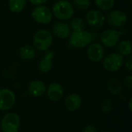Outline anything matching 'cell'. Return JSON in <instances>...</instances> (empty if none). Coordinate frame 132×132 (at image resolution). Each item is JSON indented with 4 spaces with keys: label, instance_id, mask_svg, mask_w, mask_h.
Returning <instances> with one entry per match:
<instances>
[{
    "label": "cell",
    "instance_id": "6da1fadb",
    "mask_svg": "<svg viewBox=\"0 0 132 132\" xmlns=\"http://www.w3.org/2000/svg\"><path fill=\"white\" fill-rule=\"evenodd\" d=\"M74 7L69 0H58L52 7L53 15L59 21H67L74 14Z\"/></svg>",
    "mask_w": 132,
    "mask_h": 132
},
{
    "label": "cell",
    "instance_id": "7a4b0ae2",
    "mask_svg": "<svg viewBox=\"0 0 132 132\" xmlns=\"http://www.w3.org/2000/svg\"><path fill=\"white\" fill-rule=\"evenodd\" d=\"M53 36L52 32L47 29H41L35 32L32 37L33 47L36 50L46 52L50 50L53 45Z\"/></svg>",
    "mask_w": 132,
    "mask_h": 132
},
{
    "label": "cell",
    "instance_id": "3957f363",
    "mask_svg": "<svg viewBox=\"0 0 132 132\" xmlns=\"http://www.w3.org/2000/svg\"><path fill=\"white\" fill-rule=\"evenodd\" d=\"M68 40L70 46L73 48H84L94 42V35L86 29L72 31Z\"/></svg>",
    "mask_w": 132,
    "mask_h": 132
},
{
    "label": "cell",
    "instance_id": "277c9868",
    "mask_svg": "<svg viewBox=\"0 0 132 132\" xmlns=\"http://www.w3.org/2000/svg\"><path fill=\"white\" fill-rule=\"evenodd\" d=\"M125 56L119 53H111L104 56L102 60V65L104 69L108 72H117L124 65Z\"/></svg>",
    "mask_w": 132,
    "mask_h": 132
},
{
    "label": "cell",
    "instance_id": "5b68a950",
    "mask_svg": "<svg viewBox=\"0 0 132 132\" xmlns=\"http://www.w3.org/2000/svg\"><path fill=\"white\" fill-rule=\"evenodd\" d=\"M21 124L20 117L15 112H9L1 121L0 128L2 132H18Z\"/></svg>",
    "mask_w": 132,
    "mask_h": 132
},
{
    "label": "cell",
    "instance_id": "8992f818",
    "mask_svg": "<svg viewBox=\"0 0 132 132\" xmlns=\"http://www.w3.org/2000/svg\"><path fill=\"white\" fill-rule=\"evenodd\" d=\"M128 22L127 14L120 9L110 10L109 12L105 15V22L113 29L121 28L126 25Z\"/></svg>",
    "mask_w": 132,
    "mask_h": 132
},
{
    "label": "cell",
    "instance_id": "52a82bcc",
    "mask_svg": "<svg viewBox=\"0 0 132 132\" xmlns=\"http://www.w3.org/2000/svg\"><path fill=\"white\" fill-rule=\"evenodd\" d=\"M31 16L36 22L41 25L50 23L53 17L51 9L44 5L35 6L31 12Z\"/></svg>",
    "mask_w": 132,
    "mask_h": 132
},
{
    "label": "cell",
    "instance_id": "ba28073f",
    "mask_svg": "<svg viewBox=\"0 0 132 132\" xmlns=\"http://www.w3.org/2000/svg\"><path fill=\"white\" fill-rule=\"evenodd\" d=\"M121 40V33L116 29L110 28L104 30L100 35V43L108 48L116 46Z\"/></svg>",
    "mask_w": 132,
    "mask_h": 132
},
{
    "label": "cell",
    "instance_id": "9c48e42d",
    "mask_svg": "<svg viewBox=\"0 0 132 132\" xmlns=\"http://www.w3.org/2000/svg\"><path fill=\"white\" fill-rule=\"evenodd\" d=\"M85 22L91 28L99 29L102 28L105 23V15L99 9H90L86 14Z\"/></svg>",
    "mask_w": 132,
    "mask_h": 132
},
{
    "label": "cell",
    "instance_id": "30bf717a",
    "mask_svg": "<svg viewBox=\"0 0 132 132\" xmlns=\"http://www.w3.org/2000/svg\"><path fill=\"white\" fill-rule=\"evenodd\" d=\"M105 56L104 46L98 42H92L87 46V56L88 60L93 63H99L102 61Z\"/></svg>",
    "mask_w": 132,
    "mask_h": 132
},
{
    "label": "cell",
    "instance_id": "8fae6325",
    "mask_svg": "<svg viewBox=\"0 0 132 132\" xmlns=\"http://www.w3.org/2000/svg\"><path fill=\"white\" fill-rule=\"evenodd\" d=\"M15 95L14 92L8 88L0 89V111L10 110L15 103Z\"/></svg>",
    "mask_w": 132,
    "mask_h": 132
},
{
    "label": "cell",
    "instance_id": "7c38bea8",
    "mask_svg": "<svg viewBox=\"0 0 132 132\" xmlns=\"http://www.w3.org/2000/svg\"><path fill=\"white\" fill-rule=\"evenodd\" d=\"M72 30L70 27L69 23L66 21L56 22L52 28V34L56 38L60 39H68Z\"/></svg>",
    "mask_w": 132,
    "mask_h": 132
},
{
    "label": "cell",
    "instance_id": "4fadbf2b",
    "mask_svg": "<svg viewBox=\"0 0 132 132\" xmlns=\"http://www.w3.org/2000/svg\"><path fill=\"white\" fill-rule=\"evenodd\" d=\"M46 94L48 98L52 101H58L63 97L64 90L63 86L58 82L51 83L48 87H46Z\"/></svg>",
    "mask_w": 132,
    "mask_h": 132
},
{
    "label": "cell",
    "instance_id": "5bb4252c",
    "mask_svg": "<svg viewBox=\"0 0 132 132\" xmlns=\"http://www.w3.org/2000/svg\"><path fill=\"white\" fill-rule=\"evenodd\" d=\"M27 90L32 97H40L46 94V86L43 81L39 80H32L29 84Z\"/></svg>",
    "mask_w": 132,
    "mask_h": 132
},
{
    "label": "cell",
    "instance_id": "9a60e30c",
    "mask_svg": "<svg viewBox=\"0 0 132 132\" xmlns=\"http://www.w3.org/2000/svg\"><path fill=\"white\" fill-rule=\"evenodd\" d=\"M54 57V53L52 50H48L45 52L43 57L39 63L38 69L42 73H46L50 71L53 67V60Z\"/></svg>",
    "mask_w": 132,
    "mask_h": 132
},
{
    "label": "cell",
    "instance_id": "2e32d148",
    "mask_svg": "<svg viewBox=\"0 0 132 132\" xmlns=\"http://www.w3.org/2000/svg\"><path fill=\"white\" fill-rule=\"evenodd\" d=\"M64 104L66 108L69 111H75L78 110L82 105V98L81 97L76 93H73L67 96L65 98Z\"/></svg>",
    "mask_w": 132,
    "mask_h": 132
},
{
    "label": "cell",
    "instance_id": "e0dca14e",
    "mask_svg": "<svg viewBox=\"0 0 132 132\" xmlns=\"http://www.w3.org/2000/svg\"><path fill=\"white\" fill-rule=\"evenodd\" d=\"M36 49L31 45H24L19 50V56L24 60H29L35 57Z\"/></svg>",
    "mask_w": 132,
    "mask_h": 132
},
{
    "label": "cell",
    "instance_id": "ac0fdd59",
    "mask_svg": "<svg viewBox=\"0 0 132 132\" xmlns=\"http://www.w3.org/2000/svg\"><path fill=\"white\" fill-rule=\"evenodd\" d=\"M117 52L123 56L131 55V42L129 39H123L121 41L120 40V42L117 44Z\"/></svg>",
    "mask_w": 132,
    "mask_h": 132
},
{
    "label": "cell",
    "instance_id": "d6986e66",
    "mask_svg": "<svg viewBox=\"0 0 132 132\" xmlns=\"http://www.w3.org/2000/svg\"><path fill=\"white\" fill-rule=\"evenodd\" d=\"M108 91L113 95H118L122 91V84L116 78H111L107 84Z\"/></svg>",
    "mask_w": 132,
    "mask_h": 132
},
{
    "label": "cell",
    "instance_id": "ffe728a7",
    "mask_svg": "<svg viewBox=\"0 0 132 132\" xmlns=\"http://www.w3.org/2000/svg\"><path fill=\"white\" fill-rule=\"evenodd\" d=\"M27 0H9L8 6L12 12L19 13L24 9Z\"/></svg>",
    "mask_w": 132,
    "mask_h": 132
},
{
    "label": "cell",
    "instance_id": "44dd1931",
    "mask_svg": "<svg viewBox=\"0 0 132 132\" xmlns=\"http://www.w3.org/2000/svg\"><path fill=\"white\" fill-rule=\"evenodd\" d=\"M86 22L85 20L80 16H77L73 18L70 20V22L69 23L70 27L72 31H79V30H84L86 28Z\"/></svg>",
    "mask_w": 132,
    "mask_h": 132
},
{
    "label": "cell",
    "instance_id": "7402d4cb",
    "mask_svg": "<svg viewBox=\"0 0 132 132\" xmlns=\"http://www.w3.org/2000/svg\"><path fill=\"white\" fill-rule=\"evenodd\" d=\"M94 2L99 10L108 12L113 9L115 4V0H94Z\"/></svg>",
    "mask_w": 132,
    "mask_h": 132
},
{
    "label": "cell",
    "instance_id": "603a6c76",
    "mask_svg": "<svg viewBox=\"0 0 132 132\" xmlns=\"http://www.w3.org/2000/svg\"><path fill=\"white\" fill-rule=\"evenodd\" d=\"M72 4L74 8L80 11H85L89 9L91 2L90 0H73Z\"/></svg>",
    "mask_w": 132,
    "mask_h": 132
},
{
    "label": "cell",
    "instance_id": "cb8c5ba5",
    "mask_svg": "<svg viewBox=\"0 0 132 132\" xmlns=\"http://www.w3.org/2000/svg\"><path fill=\"white\" fill-rule=\"evenodd\" d=\"M113 109V104L110 98L104 99L101 104V111L104 114H109Z\"/></svg>",
    "mask_w": 132,
    "mask_h": 132
},
{
    "label": "cell",
    "instance_id": "d4e9b609",
    "mask_svg": "<svg viewBox=\"0 0 132 132\" xmlns=\"http://www.w3.org/2000/svg\"><path fill=\"white\" fill-rule=\"evenodd\" d=\"M125 67V68L128 70V71H129L130 73L132 71V56L129 55L128 56H126V59H125L124 60V65Z\"/></svg>",
    "mask_w": 132,
    "mask_h": 132
},
{
    "label": "cell",
    "instance_id": "484cf974",
    "mask_svg": "<svg viewBox=\"0 0 132 132\" xmlns=\"http://www.w3.org/2000/svg\"><path fill=\"white\" fill-rule=\"evenodd\" d=\"M124 84L125 86L131 90L132 88V75L131 74H128V76H126L124 79Z\"/></svg>",
    "mask_w": 132,
    "mask_h": 132
},
{
    "label": "cell",
    "instance_id": "4316f807",
    "mask_svg": "<svg viewBox=\"0 0 132 132\" xmlns=\"http://www.w3.org/2000/svg\"><path fill=\"white\" fill-rule=\"evenodd\" d=\"M82 132H98L97 131V128L93 125H86L83 130H82Z\"/></svg>",
    "mask_w": 132,
    "mask_h": 132
},
{
    "label": "cell",
    "instance_id": "83f0119b",
    "mask_svg": "<svg viewBox=\"0 0 132 132\" xmlns=\"http://www.w3.org/2000/svg\"><path fill=\"white\" fill-rule=\"evenodd\" d=\"M28 2H29L32 5L36 6V5H44L45 3H46L49 0H27Z\"/></svg>",
    "mask_w": 132,
    "mask_h": 132
},
{
    "label": "cell",
    "instance_id": "f1b7e54d",
    "mask_svg": "<svg viewBox=\"0 0 132 132\" xmlns=\"http://www.w3.org/2000/svg\"><path fill=\"white\" fill-rule=\"evenodd\" d=\"M131 103H132V99L131 98V99L129 100V101H128V108H129V110H130V111H131L132 110Z\"/></svg>",
    "mask_w": 132,
    "mask_h": 132
},
{
    "label": "cell",
    "instance_id": "f546056e",
    "mask_svg": "<svg viewBox=\"0 0 132 132\" xmlns=\"http://www.w3.org/2000/svg\"><path fill=\"white\" fill-rule=\"evenodd\" d=\"M101 132H111V131H101Z\"/></svg>",
    "mask_w": 132,
    "mask_h": 132
}]
</instances>
